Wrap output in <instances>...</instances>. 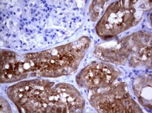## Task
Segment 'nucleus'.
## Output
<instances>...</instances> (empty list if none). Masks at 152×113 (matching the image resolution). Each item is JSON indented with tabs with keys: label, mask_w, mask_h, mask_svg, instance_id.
I'll list each match as a JSON object with an SVG mask.
<instances>
[{
	"label": "nucleus",
	"mask_w": 152,
	"mask_h": 113,
	"mask_svg": "<svg viewBox=\"0 0 152 113\" xmlns=\"http://www.w3.org/2000/svg\"><path fill=\"white\" fill-rule=\"evenodd\" d=\"M91 44L87 37L45 51L19 55L1 50V83L29 77H59L74 73Z\"/></svg>",
	"instance_id": "1"
},
{
	"label": "nucleus",
	"mask_w": 152,
	"mask_h": 113,
	"mask_svg": "<svg viewBox=\"0 0 152 113\" xmlns=\"http://www.w3.org/2000/svg\"><path fill=\"white\" fill-rule=\"evenodd\" d=\"M7 94L21 112H79L85 106V99L74 86L42 79L18 83Z\"/></svg>",
	"instance_id": "2"
},
{
	"label": "nucleus",
	"mask_w": 152,
	"mask_h": 113,
	"mask_svg": "<svg viewBox=\"0 0 152 113\" xmlns=\"http://www.w3.org/2000/svg\"><path fill=\"white\" fill-rule=\"evenodd\" d=\"M151 40L150 34L134 33L113 44L98 46L95 55L100 59L119 64H124L132 55L130 63L133 66L151 67Z\"/></svg>",
	"instance_id": "3"
},
{
	"label": "nucleus",
	"mask_w": 152,
	"mask_h": 113,
	"mask_svg": "<svg viewBox=\"0 0 152 113\" xmlns=\"http://www.w3.org/2000/svg\"><path fill=\"white\" fill-rule=\"evenodd\" d=\"M142 1H120L111 4L96 26L98 35L110 38L137 24L147 6Z\"/></svg>",
	"instance_id": "4"
},
{
	"label": "nucleus",
	"mask_w": 152,
	"mask_h": 113,
	"mask_svg": "<svg viewBox=\"0 0 152 113\" xmlns=\"http://www.w3.org/2000/svg\"><path fill=\"white\" fill-rule=\"evenodd\" d=\"M91 105L100 112H142L141 108L130 96L125 83L111 84L92 90Z\"/></svg>",
	"instance_id": "5"
},
{
	"label": "nucleus",
	"mask_w": 152,
	"mask_h": 113,
	"mask_svg": "<svg viewBox=\"0 0 152 113\" xmlns=\"http://www.w3.org/2000/svg\"><path fill=\"white\" fill-rule=\"evenodd\" d=\"M120 70L104 62H94L83 69L76 77L79 86L90 91L111 85L120 75Z\"/></svg>",
	"instance_id": "6"
},
{
	"label": "nucleus",
	"mask_w": 152,
	"mask_h": 113,
	"mask_svg": "<svg viewBox=\"0 0 152 113\" xmlns=\"http://www.w3.org/2000/svg\"><path fill=\"white\" fill-rule=\"evenodd\" d=\"M133 89L141 104L151 109V77L150 75L137 78L134 83Z\"/></svg>",
	"instance_id": "7"
},
{
	"label": "nucleus",
	"mask_w": 152,
	"mask_h": 113,
	"mask_svg": "<svg viewBox=\"0 0 152 113\" xmlns=\"http://www.w3.org/2000/svg\"><path fill=\"white\" fill-rule=\"evenodd\" d=\"M103 4L104 3H96L94 4H93V11H91V14L92 13L94 14V16L93 17H95L96 18H97V17L100 14V11L103 9V7H104Z\"/></svg>",
	"instance_id": "8"
}]
</instances>
